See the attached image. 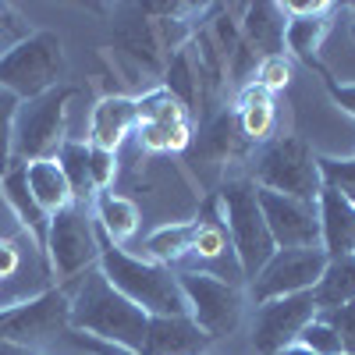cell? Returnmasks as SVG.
<instances>
[{
  "instance_id": "obj_1",
  "label": "cell",
  "mask_w": 355,
  "mask_h": 355,
  "mask_svg": "<svg viewBox=\"0 0 355 355\" xmlns=\"http://www.w3.org/2000/svg\"><path fill=\"white\" fill-rule=\"evenodd\" d=\"M68 299H71V331L142 352L146 331H150V313H142L135 302H128L100 274V266H93V270H85L78 277L75 291H68Z\"/></svg>"
},
{
  "instance_id": "obj_2",
  "label": "cell",
  "mask_w": 355,
  "mask_h": 355,
  "mask_svg": "<svg viewBox=\"0 0 355 355\" xmlns=\"http://www.w3.org/2000/svg\"><path fill=\"white\" fill-rule=\"evenodd\" d=\"M100 274L125 295L128 302H135L142 313L150 316H189L182 284H178V274L167 270V266L132 256L121 245H110L100 234Z\"/></svg>"
},
{
  "instance_id": "obj_3",
  "label": "cell",
  "mask_w": 355,
  "mask_h": 355,
  "mask_svg": "<svg viewBox=\"0 0 355 355\" xmlns=\"http://www.w3.org/2000/svg\"><path fill=\"white\" fill-rule=\"evenodd\" d=\"M217 214H220V224L231 239L242 281H252L263 270V263L277 252V245L270 239V227L263 220L252 178H227L217 192Z\"/></svg>"
},
{
  "instance_id": "obj_4",
  "label": "cell",
  "mask_w": 355,
  "mask_h": 355,
  "mask_svg": "<svg viewBox=\"0 0 355 355\" xmlns=\"http://www.w3.org/2000/svg\"><path fill=\"white\" fill-rule=\"evenodd\" d=\"M75 100L71 85H57L50 93L18 103L11 128V167H25L36 160H57L68 142V103Z\"/></svg>"
},
{
  "instance_id": "obj_5",
  "label": "cell",
  "mask_w": 355,
  "mask_h": 355,
  "mask_svg": "<svg viewBox=\"0 0 355 355\" xmlns=\"http://www.w3.org/2000/svg\"><path fill=\"white\" fill-rule=\"evenodd\" d=\"M64 43L50 28H40V33H28L21 43H15L4 57H0V89L11 96L36 100L50 89L64 85Z\"/></svg>"
},
{
  "instance_id": "obj_6",
  "label": "cell",
  "mask_w": 355,
  "mask_h": 355,
  "mask_svg": "<svg viewBox=\"0 0 355 355\" xmlns=\"http://www.w3.org/2000/svg\"><path fill=\"white\" fill-rule=\"evenodd\" d=\"M46 270L57 281H78L85 270L100 263V231L89 217L85 202H71L68 210L53 214L46 227Z\"/></svg>"
},
{
  "instance_id": "obj_7",
  "label": "cell",
  "mask_w": 355,
  "mask_h": 355,
  "mask_svg": "<svg viewBox=\"0 0 355 355\" xmlns=\"http://www.w3.org/2000/svg\"><path fill=\"white\" fill-rule=\"evenodd\" d=\"M256 189H270L291 199H306L316 202L320 196V171H316V153L299 139V135H284L266 142L259 157H256Z\"/></svg>"
},
{
  "instance_id": "obj_8",
  "label": "cell",
  "mask_w": 355,
  "mask_h": 355,
  "mask_svg": "<svg viewBox=\"0 0 355 355\" xmlns=\"http://www.w3.org/2000/svg\"><path fill=\"white\" fill-rule=\"evenodd\" d=\"M182 284L189 320L206 334V338H227L234 334L242 320V288L231 284L217 274H202V270H182L178 274Z\"/></svg>"
},
{
  "instance_id": "obj_9",
  "label": "cell",
  "mask_w": 355,
  "mask_h": 355,
  "mask_svg": "<svg viewBox=\"0 0 355 355\" xmlns=\"http://www.w3.org/2000/svg\"><path fill=\"white\" fill-rule=\"evenodd\" d=\"M71 327V299L64 288H46L40 295L0 309V341L33 352L36 345L64 334Z\"/></svg>"
},
{
  "instance_id": "obj_10",
  "label": "cell",
  "mask_w": 355,
  "mask_h": 355,
  "mask_svg": "<svg viewBox=\"0 0 355 355\" xmlns=\"http://www.w3.org/2000/svg\"><path fill=\"white\" fill-rule=\"evenodd\" d=\"M323 266H327L323 249H277L263 263V270L249 281V295L256 306H263L274 299H288V295L313 291Z\"/></svg>"
},
{
  "instance_id": "obj_11",
  "label": "cell",
  "mask_w": 355,
  "mask_h": 355,
  "mask_svg": "<svg viewBox=\"0 0 355 355\" xmlns=\"http://www.w3.org/2000/svg\"><path fill=\"white\" fill-rule=\"evenodd\" d=\"M263 220L270 227V239L277 249H320V217L316 202L291 199L270 189H256Z\"/></svg>"
},
{
  "instance_id": "obj_12",
  "label": "cell",
  "mask_w": 355,
  "mask_h": 355,
  "mask_svg": "<svg viewBox=\"0 0 355 355\" xmlns=\"http://www.w3.org/2000/svg\"><path fill=\"white\" fill-rule=\"evenodd\" d=\"M309 320H316L313 291L263 302V306L256 309V320H252V345H256V352L277 355L281 348H288V345L299 341V334L306 331Z\"/></svg>"
},
{
  "instance_id": "obj_13",
  "label": "cell",
  "mask_w": 355,
  "mask_h": 355,
  "mask_svg": "<svg viewBox=\"0 0 355 355\" xmlns=\"http://www.w3.org/2000/svg\"><path fill=\"white\" fill-rule=\"evenodd\" d=\"M227 266L234 274L242 277L239 270V259H234V249H231V239H227V231L220 224V214H199L196 217V239H192V256L185 263V270H202V274H217L224 281L227 277ZM182 274V270H178ZM234 284V281H231Z\"/></svg>"
},
{
  "instance_id": "obj_14",
  "label": "cell",
  "mask_w": 355,
  "mask_h": 355,
  "mask_svg": "<svg viewBox=\"0 0 355 355\" xmlns=\"http://www.w3.org/2000/svg\"><path fill=\"white\" fill-rule=\"evenodd\" d=\"M135 125H139V117H135L132 96H103L93 107V117H89V146L117 153L132 139Z\"/></svg>"
},
{
  "instance_id": "obj_15",
  "label": "cell",
  "mask_w": 355,
  "mask_h": 355,
  "mask_svg": "<svg viewBox=\"0 0 355 355\" xmlns=\"http://www.w3.org/2000/svg\"><path fill=\"white\" fill-rule=\"evenodd\" d=\"M316 217H320V249L327 252V259L352 256L355 252V206L331 189H320Z\"/></svg>"
},
{
  "instance_id": "obj_16",
  "label": "cell",
  "mask_w": 355,
  "mask_h": 355,
  "mask_svg": "<svg viewBox=\"0 0 355 355\" xmlns=\"http://www.w3.org/2000/svg\"><path fill=\"white\" fill-rule=\"evenodd\" d=\"M206 348L210 338L189 316H150V331L139 355H202Z\"/></svg>"
},
{
  "instance_id": "obj_17",
  "label": "cell",
  "mask_w": 355,
  "mask_h": 355,
  "mask_svg": "<svg viewBox=\"0 0 355 355\" xmlns=\"http://www.w3.org/2000/svg\"><path fill=\"white\" fill-rule=\"evenodd\" d=\"M0 196H4L8 210L15 214V220L21 224V231L43 249V245H46L50 217L40 210L36 199H33V192H28V185H25V167H11L4 178H0Z\"/></svg>"
},
{
  "instance_id": "obj_18",
  "label": "cell",
  "mask_w": 355,
  "mask_h": 355,
  "mask_svg": "<svg viewBox=\"0 0 355 355\" xmlns=\"http://www.w3.org/2000/svg\"><path fill=\"white\" fill-rule=\"evenodd\" d=\"M93 210H96V231L110 245H121V249L142 224L139 202L128 199V196H117V192H96L93 196Z\"/></svg>"
},
{
  "instance_id": "obj_19",
  "label": "cell",
  "mask_w": 355,
  "mask_h": 355,
  "mask_svg": "<svg viewBox=\"0 0 355 355\" xmlns=\"http://www.w3.org/2000/svg\"><path fill=\"white\" fill-rule=\"evenodd\" d=\"M192 239H196V220H167L146 234V252H150L153 263L178 274L185 270V263L192 256Z\"/></svg>"
},
{
  "instance_id": "obj_20",
  "label": "cell",
  "mask_w": 355,
  "mask_h": 355,
  "mask_svg": "<svg viewBox=\"0 0 355 355\" xmlns=\"http://www.w3.org/2000/svg\"><path fill=\"white\" fill-rule=\"evenodd\" d=\"M25 185H28L36 206H40L46 217L68 210V206L75 202L71 199V189H68V178H64V171H61V164H57V160L25 164Z\"/></svg>"
},
{
  "instance_id": "obj_21",
  "label": "cell",
  "mask_w": 355,
  "mask_h": 355,
  "mask_svg": "<svg viewBox=\"0 0 355 355\" xmlns=\"http://www.w3.org/2000/svg\"><path fill=\"white\" fill-rule=\"evenodd\" d=\"M313 302H316V313L355 302V252L327 259V266H323V274L313 288Z\"/></svg>"
},
{
  "instance_id": "obj_22",
  "label": "cell",
  "mask_w": 355,
  "mask_h": 355,
  "mask_svg": "<svg viewBox=\"0 0 355 355\" xmlns=\"http://www.w3.org/2000/svg\"><path fill=\"white\" fill-rule=\"evenodd\" d=\"M284 25H288V18H284L281 4H252L245 11V21H242L249 46L263 50L266 57L281 53V46H284Z\"/></svg>"
},
{
  "instance_id": "obj_23",
  "label": "cell",
  "mask_w": 355,
  "mask_h": 355,
  "mask_svg": "<svg viewBox=\"0 0 355 355\" xmlns=\"http://www.w3.org/2000/svg\"><path fill=\"white\" fill-rule=\"evenodd\" d=\"M57 164H61L64 178H68V189H71V199L75 202H89L96 196V185H93V171H89V142H78V139H68L57 153Z\"/></svg>"
},
{
  "instance_id": "obj_24",
  "label": "cell",
  "mask_w": 355,
  "mask_h": 355,
  "mask_svg": "<svg viewBox=\"0 0 355 355\" xmlns=\"http://www.w3.org/2000/svg\"><path fill=\"white\" fill-rule=\"evenodd\" d=\"M135 117H139V125H189L192 117H189V107L171 96L167 89H150V93H142L135 100Z\"/></svg>"
},
{
  "instance_id": "obj_25",
  "label": "cell",
  "mask_w": 355,
  "mask_h": 355,
  "mask_svg": "<svg viewBox=\"0 0 355 355\" xmlns=\"http://www.w3.org/2000/svg\"><path fill=\"white\" fill-rule=\"evenodd\" d=\"M323 36H327V18H288L284 25V46L309 68H316V50L323 46Z\"/></svg>"
},
{
  "instance_id": "obj_26",
  "label": "cell",
  "mask_w": 355,
  "mask_h": 355,
  "mask_svg": "<svg viewBox=\"0 0 355 355\" xmlns=\"http://www.w3.org/2000/svg\"><path fill=\"white\" fill-rule=\"evenodd\" d=\"M132 139L139 142V150L164 157V153H182L192 142V121L189 125H135Z\"/></svg>"
},
{
  "instance_id": "obj_27",
  "label": "cell",
  "mask_w": 355,
  "mask_h": 355,
  "mask_svg": "<svg viewBox=\"0 0 355 355\" xmlns=\"http://www.w3.org/2000/svg\"><path fill=\"white\" fill-rule=\"evenodd\" d=\"M320 185L355 206V157H316Z\"/></svg>"
},
{
  "instance_id": "obj_28",
  "label": "cell",
  "mask_w": 355,
  "mask_h": 355,
  "mask_svg": "<svg viewBox=\"0 0 355 355\" xmlns=\"http://www.w3.org/2000/svg\"><path fill=\"white\" fill-rule=\"evenodd\" d=\"M164 89L171 96H178L185 107L196 103V82H192V64H189V53H178L174 61L167 64V78H164Z\"/></svg>"
},
{
  "instance_id": "obj_29",
  "label": "cell",
  "mask_w": 355,
  "mask_h": 355,
  "mask_svg": "<svg viewBox=\"0 0 355 355\" xmlns=\"http://www.w3.org/2000/svg\"><path fill=\"white\" fill-rule=\"evenodd\" d=\"M274 117H277V110H274V103H266V107H249V110H239V132H242V139H249V142H266V135L274 132Z\"/></svg>"
},
{
  "instance_id": "obj_30",
  "label": "cell",
  "mask_w": 355,
  "mask_h": 355,
  "mask_svg": "<svg viewBox=\"0 0 355 355\" xmlns=\"http://www.w3.org/2000/svg\"><path fill=\"white\" fill-rule=\"evenodd\" d=\"M295 345L309 348L313 355H345V352H341V341H338V334L331 331V323H323L320 316L306 323V331L299 334V341H295Z\"/></svg>"
},
{
  "instance_id": "obj_31",
  "label": "cell",
  "mask_w": 355,
  "mask_h": 355,
  "mask_svg": "<svg viewBox=\"0 0 355 355\" xmlns=\"http://www.w3.org/2000/svg\"><path fill=\"white\" fill-rule=\"evenodd\" d=\"M316 316L323 323H331V331L341 341V352L345 355H355V302L338 306V309H327V313H316Z\"/></svg>"
},
{
  "instance_id": "obj_32",
  "label": "cell",
  "mask_w": 355,
  "mask_h": 355,
  "mask_svg": "<svg viewBox=\"0 0 355 355\" xmlns=\"http://www.w3.org/2000/svg\"><path fill=\"white\" fill-rule=\"evenodd\" d=\"M18 96L0 89V178L11 171V128H15V114H18Z\"/></svg>"
},
{
  "instance_id": "obj_33",
  "label": "cell",
  "mask_w": 355,
  "mask_h": 355,
  "mask_svg": "<svg viewBox=\"0 0 355 355\" xmlns=\"http://www.w3.org/2000/svg\"><path fill=\"white\" fill-rule=\"evenodd\" d=\"M252 82H259L266 93H281V89L291 82V61L284 53H274V57H263L259 61V68H256V78Z\"/></svg>"
},
{
  "instance_id": "obj_34",
  "label": "cell",
  "mask_w": 355,
  "mask_h": 355,
  "mask_svg": "<svg viewBox=\"0 0 355 355\" xmlns=\"http://www.w3.org/2000/svg\"><path fill=\"white\" fill-rule=\"evenodd\" d=\"M89 171H93V185H96V192H110L114 178H117V153H107V150H96V146H89Z\"/></svg>"
},
{
  "instance_id": "obj_35",
  "label": "cell",
  "mask_w": 355,
  "mask_h": 355,
  "mask_svg": "<svg viewBox=\"0 0 355 355\" xmlns=\"http://www.w3.org/2000/svg\"><path fill=\"white\" fill-rule=\"evenodd\" d=\"M64 338L75 345V348H82V352H89V355H139V352H132V348H121V345H110V341H100V338H89V334H82V331H64Z\"/></svg>"
},
{
  "instance_id": "obj_36",
  "label": "cell",
  "mask_w": 355,
  "mask_h": 355,
  "mask_svg": "<svg viewBox=\"0 0 355 355\" xmlns=\"http://www.w3.org/2000/svg\"><path fill=\"white\" fill-rule=\"evenodd\" d=\"M21 259H25L21 242L18 239H4V234H0V281L15 277L21 270Z\"/></svg>"
},
{
  "instance_id": "obj_37",
  "label": "cell",
  "mask_w": 355,
  "mask_h": 355,
  "mask_svg": "<svg viewBox=\"0 0 355 355\" xmlns=\"http://www.w3.org/2000/svg\"><path fill=\"white\" fill-rule=\"evenodd\" d=\"M334 4H327V0H284L281 11L284 18H327Z\"/></svg>"
},
{
  "instance_id": "obj_38",
  "label": "cell",
  "mask_w": 355,
  "mask_h": 355,
  "mask_svg": "<svg viewBox=\"0 0 355 355\" xmlns=\"http://www.w3.org/2000/svg\"><path fill=\"white\" fill-rule=\"evenodd\" d=\"M266 103H274V93H266V89L259 82H249L239 89V100H234V107L239 110H249V107H266Z\"/></svg>"
},
{
  "instance_id": "obj_39",
  "label": "cell",
  "mask_w": 355,
  "mask_h": 355,
  "mask_svg": "<svg viewBox=\"0 0 355 355\" xmlns=\"http://www.w3.org/2000/svg\"><path fill=\"white\" fill-rule=\"evenodd\" d=\"M327 93L345 114L355 117V82H327Z\"/></svg>"
},
{
  "instance_id": "obj_40",
  "label": "cell",
  "mask_w": 355,
  "mask_h": 355,
  "mask_svg": "<svg viewBox=\"0 0 355 355\" xmlns=\"http://www.w3.org/2000/svg\"><path fill=\"white\" fill-rule=\"evenodd\" d=\"M0 355H33V352L21 345H11V341H0Z\"/></svg>"
},
{
  "instance_id": "obj_41",
  "label": "cell",
  "mask_w": 355,
  "mask_h": 355,
  "mask_svg": "<svg viewBox=\"0 0 355 355\" xmlns=\"http://www.w3.org/2000/svg\"><path fill=\"white\" fill-rule=\"evenodd\" d=\"M15 43H21V40H15V36H8V33H0V57H4Z\"/></svg>"
},
{
  "instance_id": "obj_42",
  "label": "cell",
  "mask_w": 355,
  "mask_h": 355,
  "mask_svg": "<svg viewBox=\"0 0 355 355\" xmlns=\"http://www.w3.org/2000/svg\"><path fill=\"white\" fill-rule=\"evenodd\" d=\"M277 355H313L309 348H302V345H288V348H281Z\"/></svg>"
},
{
  "instance_id": "obj_43",
  "label": "cell",
  "mask_w": 355,
  "mask_h": 355,
  "mask_svg": "<svg viewBox=\"0 0 355 355\" xmlns=\"http://www.w3.org/2000/svg\"><path fill=\"white\" fill-rule=\"evenodd\" d=\"M352 15H355V4H352Z\"/></svg>"
},
{
  "instance_id": "obj_44",
  "label": "cell",
  "mask_w": 355,
  "mask_h": 355,
  "mask_svg": "<svg viewBox=\"0 0 355 355\" xmlns=\"http://www.w3.org/2000/svg\"><path fill=\"white\" fill-rule=\"evenodd\" d=\"M33 355H43V352H33Z\"/></svg>"
},
{
  "instance_id": "obj_45",
  "label": "cell",
  "mask_w": 355,
  "mask_h": 355,
  "mask_svg": "<svg viewBox=\"0 0 355 355\" xmlns=\"http://www.w3.org/2000/svg\"><path fill=\"white\" fill-rule=\"evenodd\" d=\"M352 36H355V28H352Z\"/></svg>"
}]
</instances>
